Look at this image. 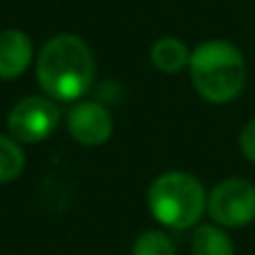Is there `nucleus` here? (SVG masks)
Here are the masks:
<instances>
[{"instance_id":"1","label":"nucleus","mask_w":255,"mask_h":255,"mask_svg":"<svg viewBox=\"0 0 255 255\" xmlns=\"http://www.w3.org/2000/svg\"><path fill=\"white\" fill-rule=\"evenodd\" d=\"M95 57L88 43L70 32L54 34L36 54V82L43 95L59 102H79L95 79Z\"/></svg>"},{"instance_id":"2","label":"nucleus","mask_w":255,"mask_h":255,"mask_svg":"<svg viewBox=\"0 0 255 255\" xmlns=\"http://www.w3.org/2000/svg\"><path fill=\"white\" fill-rule=\"evenodd\" d=\"M188 70L197 95L210 104H228L240 97L249 77L242 50L224 39H208L192 48Z\"/></svg>"},{"instance_id":"3","label":"nucleus","mask_w":255,"mask_h":255,"mask_svg":"<svg viewBox=\"0 0 255 255\" xmlns=\"http://www.w3.org/2000/svg\"><path fill=\"white\" fill-rule=\"evenodd\" d=\"M147 208L156 224L169 231H190L208 212V192L194 174L169 169L147 188Z\"/></svg>"},{"instance_id":"4","label":"nucleus","mask_w":255,"mask_h":255,"mask_svg":"<svg viewBox=\"0 0 255 255\" xmlns=\"http://www.w3.org/2000/svg\"><path fill=\"white\" fill-rule=\"evenodd\" d=\"M208 215L222 228H244L255 222V185L249 178H224L208 192Z\"/></svg>"},{"instance_id":"5","label":"nucleus","mask_w":255,"mask_h":255,"mask_svg":"<svg viewBox=\"0 0 255 255\" xmlns=\"http://www.w3.org/2000/svg\"><path fill=\"white\" fill-rule=\"evenodd\" d=\"M61 109L48 95H27L16 102L7 116V129L20 144H39L57 131Z\"/></svg>"},{"instance_id":"6","label":"nucleus","mask_w":255,"mask_h":255,"mask_svg":"<svg viewBox=\"0 0 255 255\" xmlns=\"http://www.w3.org/2000/svg\"><path fill=\"white\" fill-rule=\"evenodd\" d=\"M68 133L82 147H100L113 135V116L104 104L79 100L66 113Z\"/></svg>"},{"instance_id":"7","label":"nucleus","mask_w":255,"mask_h":255,"mask_svg":"<svg viewBox=\"0 0 255 255\" xmlns=\"http://www.w3.org/2000/svg\"><path fill=\"white\" fill-rule=\"evenodd\" d=\"M34 61V43L23 29L0 32V79H18Z\"/></svg>"},{"instance_id":"8","label":"nucleus","mask_w":255,"mask_h":255,"mask_svg":"<svg viewBox=\"0 0 255 255\" xmlns=\"http://www.w3.org/2000/svg\"><path fill=\"white\" fill-rule=\"evenodd\" d=\"M190 52L192 50L176 36H160L158 41H154L149 50L151 66L158 72L165 75H176L183 68L190 66Z\"/></svg>"},{"instance_id":"9","label":"nucleus","mask_w":255,"mask_h":255,"mask_svg":"<svg viewBox=\"0 0 255 255\" xmlns=\"http://www.w3.org/2000/svg\"><path fill=\"white\" fill-rule=\"evenodd\" d=\"M192 255H235V242L226 228L217 224H199L192 233Z\"/></svg>"},{"instance_id":"10","label":"nucleus","mask_w":255,"mask_h":255,"mask_svg":"<svg viewBox=\"0 0 255 255\" xmlns=\"http://www.w3.org/2000/svg\"><path fill=\"white\" fill-rule=\"evenodd\" d=\"M25 169L23 144L11 135L0 133V183H11Z\"/></svg>"},{"instance_id":"11","label":"nucleus","mask_w":255,"mask_h":255,"mask_svg":"<svg viewBox=\"0 0 255 255\" xmlns=\"http://www.w3.org/2000/svg\"><path fill=\"white\" fill-rule=\"evenodd\" d=\"M131 255H176V244L165 231H144L133 242Z\"/></svg>"},{"instance_id":"12","label":"nucleus","mask_w":255,"mask_h":255,"mask_svg":"<svg viewBox=\"0 0 255 255\" xmlns=\"http://www.w3.org/2000/svg\"><path fill=\"white\" fill-rule=\"evenodd\" d=\"M240 149L251 163H255V118L249 120L240 131Z\"/></svg>"}]
</instances>
